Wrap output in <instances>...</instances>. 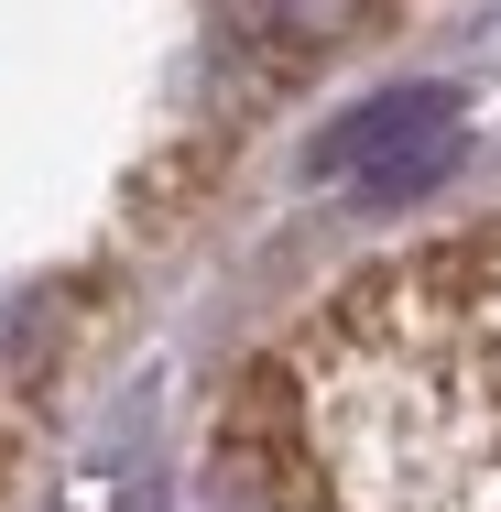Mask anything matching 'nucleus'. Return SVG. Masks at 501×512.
<instances>
[{
  "instance_id": "obj_3",
  "label": "nucleus",
  "mask_w": 501,
  "mask_h": 512,
  "mask_svg": "<svg viewBox=\"0 0 501 512\" xmlns=\"http://www.w3.org/2000/svg\"><path fill=\"white\" fill-rule=\"evenodd\" d=\"M218 44L262 77H295V66H327L338 44L371 33V0H207Z\"/></svg>"
},
{
  "instance_id": "obj_1",
  "label": "nucleus",
  "mask_w": 501,
  "mask_h": 512,
  "mask_svg": "<svg viewBox=\"0 0 501 512\" xmlns=\"http://www.w3.org/2000/svg\"><path fill=\"white\" fill-rule=\"evenodd\" d=\"M251 447L262 512H501V218L327 295Z\"/></svg>"
},
{
  "instance_id": "obj_2",
  "label": "nucleus",
  "mask_w": 501,
  "mask_h": 512,
  "mask_svg": "<svg viewBox=\"0 0 501 512\" xmlns=\"http://www.w3.org/2000/svg\"><path fill=\"white\" fill-rule=\"evenodd\" d=\"M458 131H469V99H458V88H382V99L338 109L305 164H316L327 186L403 197V186H436V175L458 164Z\"/></svg>"
}]
</instances>
